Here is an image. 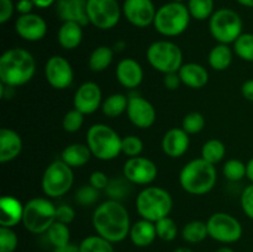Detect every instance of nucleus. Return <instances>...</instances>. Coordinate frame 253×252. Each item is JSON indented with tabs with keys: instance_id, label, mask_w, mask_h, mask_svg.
<instances>
[{
	"instance_id": "nucleus-31",
	"label": "nucleus",
	"mask_w": 253,
	"mask_h": 252,
	"mask_svg": "<svg viewBox=\"0 0 253 252\" xmlns=\"http://www.w3.org/2000/svg\"><path fill=\"white\" fill-rule=\"evenodd\" d=\"M209 236L207 222L202 220H192L182 229V237L188 244H200Z\"/></svg>"
},
{
	"instance_id": "nucleus-29",
	"label": "nucleus",
	"mask_w": 253,
	"mask_h": 252,
	"mask_svg": "<svg viewBox=\"0 0 253 252\" xmlns=\"http://www.w3.org/2000/svg\"><path fill=\"white\" fill-rule=\"evenodd\" d=\"M128 105V95L114 93L105 98L101 104V113L109 119H116L126 113Z\"/></svg>"
},
{
	"instance_id": "nucleus-6",
	"label": "nucleus",
	"mask_w": 253,
	"mask_h": 252,
	"mask_svg": "<svg viewBox=\"0 0 253 252\" xmlns=\"http://www.w3.org/2000/svg\"><path fill=\"white\" fill-rule=\"evenodd\" d=\"M119 133L105 124H94L86 132V145L91 155L100 161L115 160L121 153Z\"/></svg>"
},
{
	"instance_id": "nucleus-57",
	"label": "nucleus",
	"mask_w": 253,
	"mask_h": 252,
	"mask_svg": "<svg viewBox=\"0 0 253 252\" xmlns=\"http://www.w3.org/2000/svg\"><path fill=\"white\" fill-rule=\"evenodd\" d=\"M173 252H193V251L189 249V247L182 246V247H178V249H175Z\"/></svg>"
},
{
	"instance_id": "nucleus-10",
	"label": "nucleus",
	"mask_w": 253,
	"mask_h": 252,
	"mask_svg": "<svg viewBox=\"0 0 253 252\" xmlns=\"http://www.w3.org/2000/svg\"><path fill=\"white\" fill-rule=\"evenodd\" d=\"M74 183L73 168L62 160L49 163L42 175V192L47 198L56 199L66 195Z\"/></svg>"
},
{
	"instance_id": "nucleus-42",
	"label": "nucleus",
	"mask_w": 253,
	"mask_h": 252,
	"mask_svg": "<svg viewBox=\"0 0 253 252\" xmlns=\"http://www.w3.org/2000/svg\"><path fill=\"white\" fill-rule=\"evenodd\" d=\"M19 237L11 227L0 226V252H15Z\"/></svg>"
},
{
	"instance_id": "nucleus-14",
	"label": "nucleus",
	"mask_w": 253,
	"mask_h": 252,
	"mask_svg": "<svg viewBox=\"0 0 253 252\" xmlns=\"http://www.w3.org/2000/svg\"><path fill=\"white\" fill-rule=\"evenodd\" d=\"M124 178L131 184L148 185L157 178L158 168L156 163L150 158L137 156L127 158L123 168Z\"/></svg>"
},
{
	"instance_id": "nucleus-35",
	"label": "nucleus",
	"mask_w": 253,
	"mask_h": 252,
	"mask_svg": "<svg viewBox=\"0 0 253 252\" xmlns=\"http://www.w3.org/2000/svg\"><path fill=\"white\" fill-rule=\"evenodd\" d=\"M81 252H115L113 244L100 235H90L82 240L79 244Z\"/></svg>"
},
{
	"instance_id": "nucleus-23",
	"label": "nucleus",
	"mask_w": 253,
	"mask_h": 252,
	"mask_svg": "<svg viewBox=\"0 0 253 252\" xmlns=\"http://www.w3.org/2000/svg\"><path fill=\"white\" fill-rule=\"evenodd\" d=\"M22 151V138L16 131L2 127L0 130V162L14 161Z\"/></svg>"
},
{
	"instance_id": "nucleus-48",
	"label": "nucleus",
	"mask_w": 253,
	"mask_h": 252,
	"mask_svg": "<svg viewBox=\"0 0 253 252\" xmlns=\"http://www.w3.org/2000/svg\"><path fill=\"white\" fill-rule=\"evenodd\" d=\"M15 11L16 10L12 0H0V24H6Z\"/></svg>"
},
{
	"instance_id": "nucleus-36",
	"label": "nucleus",
	"mask_w": 253,
	"mask_h": 252,
	"mask_svg": "<svg viewBox=\"0 0 253 252\" xmlns=\"http://www.w3.org/2000/svg\"><path fill=\"white\" fill-rule=\"evenodd\" d=\"M234 53L240 59L246 62H253V34L244 32L236 41L234 42Z\"/></svg>"
},
{
	"instance_id": "nucleus-24",
	"label": "nucleus",
	"mask_w": 253,
	"mask_h": 252,
	"mask_svg": "<svg viewBox=\"0 0 253 252\" xmlns=\"http://www.w3.org/2000/svg\"><path fill=\"white\" fill-rule=\"evenodd\" d=\"M182 84L190 89H202L209 82V72L204 66L199 63H183L178 71Z\"/></svg>"
},
{
	"instance_id": "nucleus-53",
	"label": "nucleus",
	"mask_w": 253,
	"mask_h": 252,
	"mask_svg": "<svg viewBox=\"0 0 253 252\" xmlns=\"http://www.w3.org/2000/svg\"><path fill=\"white\" fill-rule=\"evenodd\" d=\"M35 4V6L39 7V9H47L51 5L56 4L57 0H32Z\"/></svg>"
},
{
	"instance_id": "nucleus-45",
	"label": "nucleus",
	"mask_w": 253,
	"mask_h": 252,
	"mask_svg": "<svg viewBox=\"0 0 253 252\" xmlns=\"http://www.w3.org/2000/svg\"><path fill=\"white\" fill-rule=\"evenodd\" d=\"M240 202H241V208L244 210L245 215L253 220V183L247 185L242 190Z\"/></svg>"
},
{
	"instance_id": "nucleus-51",
	"label": "nucleus",
	"mask_w": 253,
	"mask_h": 252,
	"mask_svg": "<svg viewBox=\"0 0 253 252\" xmlns=\"http://www.w3.org/2000/svg\"><path fill=\"white\" fill-rule=\"evenodd\" d=\"M241 94L246 100L253 103V79H247L241 85Z\"/></svg>"
},
{
	"instance_id": "nucleus-43",
	"label": "nucleus",
	"mask_w": 253,
	"mask_h": 252,
	"mask_svg": "<svg viewBox=\"0 0 253 252\" xmlns=\"http://www.w3.org/2000/svg\"><path fill=\"white\" fill-rule=\"evenodd\" d=\"M99 192L100 190L95 189L93 185H83V187H81L76 192L74 199H76V203L81 204L82 207H89V205H93L98 202Z\"/></svg>"
},
{
	"instance_id": "nucleus-20",
	"label": "nucleus",
	"mask_w": 253,
	"mask_h": 252,
	"mask_svg": "<svg viewBox=\"0 0 253 252\" xmlns=\"http://www.w3.org/2000/svg\"><path fill=\"white\" fill-rule=\"evenodd\" d=\"M88 0H57L56 11L62 21H74L85 26L89 24L86 14Z\"/></svg>"
},
{
	"instance_id": "nucleus-19",
	"label": "nucleus",
	"mask_w": 253,
	"mask_h": 252,
	"mask_svg": "<svg viewBox=\"0 0 253 252\" xmlns=\"http://www.w3.org/2000/svg\"><path fill=\"white\" fill-rule=\"evenodd\" d=\"M115 76L124 88L135 89L143 81L142 66L133 58H124L116 66Z\"/></svg>"
},
{
	"instance_id": "nucleus-49",
	"label": "nucleus",
	"mask_w": 253,
	"mask_h": 252,
	"mask_svg": "<svg viewBox=\"0 0 253 252\" xmlns=\"http://www.w3.org/2000/svg\"><path fill=\"white\" fill-rule=\"evenodd\" d=\"M163 84H165V86L168 90H177L180 86V84H182V81H180V77L178 74V72L165 74V77H163Z\"/></svg>"
},
{
	"instance_id": "nucleus-5",
	"label": "nucleus",
	"mask_w": 253,
	"mask_h": 252,
	"mask_svg": "<svg viewBox=\"0 0 253 252\" xmlns=\"http://www.w3.org/2000/svg\"><path fill=\"white\" fill-rule=\"evenodd\" d=\"M188 6L183 2L170 1L158 7L153 27L160 35L166 37H177L187 31L190 24Z\"/></svg>"
},
{
	"instance_id": "nucleus-12",
	"label": "nucleus",
	"mask_w": 253,
	"mask_h": 252,
	"mask_svg": "<svg viewBox=\"0 0 253 252\" xmlns=\"http://www.w3.org/2000/svg\"><path fill=\"white\" fill-rule=\"evenodd\" d=\"M89 24L99 30H111L119 24L123 6L118 0H88L86 4Z\"/></svg>"
},
{
	"instance_id": "nucleus-16",
	"label": "nucleus",
	"mask_w": 253,
	"mask_h": 252,
	"mask_svg": "<svg viewBox=\"0 0 253 252\" xmlns=\"http://www.w3.org/2000/svg\"><path fill=\"white\" fill-rule=\"evenodd\" d=\"M156 9L152 0H125L123 4V15L132 26L147 27L153 25Z\"/></svg>"
},
{
	"instance_id": "nucleus-41",
	"label": "nucleus",
	"mask_w": 253,
	"mask_h": 252,
	"mask_svg": "<svg viewBox=\"0 0 253 252\" xmlns=\"http://www.w3.org/2000/svg\"><path fill=\"white\" fill-rule=\"evenodd\" d=\"M84 124V114H82L81 111H78L77 109H72L68 113H66V115L63 116V120H62V127L66 132L68 133H74L77 131H79L82 128Z\"/></svg>"
},
{
	"instance_id": "nucleus-55",
	"label": "nucleus",
	"mask_w": 253,
	"mask_h": 252,
	"mask_svg": "<svg viewBox=\"0 0 253 252\" xmlns=\"http://www.w3.org/2000/svg\"><path fill=\"white\" fill-rule=\"evenodd\" d=\"M236 1L239 2L240 5H242V6L251 7V9H253V0H236Z\"/></svg>"
},
{
	"instance_id": "nucleus-11",
	"label": "nucleus",
	"mask_w": 253,
	"mask_h": 252,
	"mask_svg": "<svg viewBox=\"0 0 253 252\" xmlns=\"http://www.w3.org/2000/svg\"><path fill=\"white\" fill-rule=\"evenodd\" d=\"M207 226L209 237L221 244H235L244 235L241 222L229 212H214L208 219Z\"/></svg>"
},
{
	"instance_id": "nucleus-26",
	"label": "nucleus",
	"mask_w": 253,
	"mask_h": 252,
	"mask_svg": "<svg viewBox=\"0 0 253 252\" xmlns=\"http://www.w3.org/2000/svg\"><path fill=\"white\" fill-rule=\"evenodd\" d=\"M57 40L62 48L67 51L78 48L83 41V26L78 22L64 21L59 27Z\"/></svg>"
},
{
	"instance_id": "nucleus-52",
	"label": "nucleus",
	"mask_w": 253,
	"mask_h": 252,
	"mask_svg": "<svg viewBox=\"0 0 253 252\" xmlns=\"http://www.w3.org/2000/svg\"><path fill=\"white\" fill-rule=\"evenodd\" d=\"M53 252H81V250H79L78 245L68 244L66 246L57 247V249H54Z\"/></svg>"
},
{
	"instance_id": "nucleus-38",
	"label": "nucleus",
	"mask_w": 253,
	"mask_h": 252,
	"mask_svg": "<svg viewBox=\"0 0 253 252\" xmlns=\"http://www.w3.org/2000/svg\"><path fill=\"white\" fill-rule=\"evenodd\" d=\"M155 225L156 231H157V237L162 240V241L170 242L175 240V237L178 236V225L172 217H163V219L156 221Z\"/></svg>"
},
{
	"instance_id": "nucleus-25",
	"label": "nucleus",
	"mask_w": 253,
	"mask_h": 252,
	"mask_svg": "<svg viewBox=\"0 0 253 252\" xmlns=\"http://www.w3.org/2000/svg\"><path fill=\"white\" fill-rule=\"evenodd\" d=\"M131 242L136 247H147L153 244L157 239V231H156L155 222L150 220L141 219L131 225L130 234H128Z\"/></svg>"
},
{
	"instance_id": "nucleus-32",
	"label": "nucleus",
	"mask_w": 253,
	"mask_h": 252,
	"mask_svg": "<svg viewBox=\"0 0 253 252\" xmlns=\"http://www.w3.org/2000/svg\"><path fill=\"white\" fill-rule=\"evenodd\" d=\"M46 235L49 244L54 249L71 244V230H69L68 225L63 224V222L54 221L51 227L47 230Z\"/></svg>"
},
{
	"instance_id": "nucleus-34",
	"label": "nucleus",
	"mask_w": 253,
	"mask_h": 252,
	"mask_svg": "<svg viewBox=\"0 0 253 252\" xmlns=\"http://www.w3.org/2000/svg\"><path fill=\"white\" fill-rule=\"evenodd\" d=\"M188 10L192 19L204 21L214 14V0H188Z\"/></svg>"
},
{
	"instance_id": "nucleus-18",
	"label": "nucleus",
	"mask_w": 253,
	"mask_h": 252,
	"mask_svg": "<svg viewBox=\"0 0 253 252\" xmlns=\"http://www.w3.org/2000/svg\"><path fill=\"white\" fill-rule=\"evenodd\" d=\"M17 36L27 42L41 41L47 34V22L40 15L31 12L26 15H19L14 25Z\"/></svg>"
},
{
	"instance_id": "nucleus-17",
	"label": "nucleus",
	"mask_w": 253,
	"mask_h": 252,
	"mask_svg": "<svg viewBox=\"0 0 253 252\" xmlns=\"http://www.w3.org/2000/svg\"><path fill=\"white\" fill-rule=\"evenodd\" d=\"M103 104V93L95 82H84L76 90L73 106L84 115L94 114Z\"/></svg>"
},
{
	"instance_id": "nucleus-22",
	"label": "nucleus",
	"mask_w": 253,
	"mask_h": 252,
	"mask_svg": "<svg viewBox=\"0 0 253 252\" xmlns=\"http://www.w3.org/2000/svg\"><path fill=\"white\" fill-rule=\"evenodd\" d=\"M24 204L11 195H2L0 199V226L15 227L22 222Z\"/></svg>"
},
{
	"instance_id": "nucleus-3",
	"label": "nucleus",
	"mask_w": 253,
	"mask_h": 252,
	"mask_svg": "<svg viewBox=\"0 0 253 252\" xmlns=\"http://www.w3.org/2000/svg\"><path fill=\"white\" fill-rule=\"evenodd\" d=\"M217 180L215 165L204 158L189 161L179 173V184L184 192L192 195H204L211 192Z\"/></svg>"
},
{
	"instance_id": "nucleus-54",
	"label": "nucleus",
	"mask_w": 253,
	"mask_h": 252,
	"mask_svg": "<svg viewBox=\"0 0 253 252\" xmlns=\"http://www.w3.org/2000/svg\"><path fill=\"white\" fill-rule=\"evenodd\" d=\"M246 166H247V175H246V178L250 180V182L253 183V157L249 161V162L246 163Z\"/></svg>"
},
{
	"instance_id": "nucleus-27",
	"label": "nucleus",
	"mask_w": 253,
	"mask_h": 252,
	"mask_svg": "<svg viewBox=\"0 0 253 252\" xmlns=\"http://www.w3.org/2000/svg\"><path fill=\"white\" fill-rule=\"evenodd\" d=\"M91 156L93 155L86 143L85 145L84 143H71L63 148L61 153V160L69 167L81 168L90 161Z\"/></svg>"
},
{
	"instance_id": "nucleus-8",
	"label": "nucleus",
	"mask_w": 253,
	"mask_h": 252,
	"mask_svg": "<svg viewBox=\"0 0 253 252\" xmlns=\"http://www.w3.org/2000/svg\"><path fill=\"white\" fill-rule=\"evenodd\" d=\"M146 58L155 71L162 74L178 72L183 66V52L177 43L168 40L155 41L147 47Z\"/></svg>"
},
{
	"instance_id": "nucleus-4",
	"label": "nucleus",
	"mask_w": 253,
	"mask_h": 252,
	"mask_svg": "<svg viewBox=\"0 0 253 252\" xmlns=\"http://www.w3.org/2000/svg\"><path fill=\"white\" fill-rule=\"evenodd\" d=\"M135 205L141 219L156 222L169 216L173 208V198L165 188L148 185L138 193Z\"/></svg>"
},
{
	"instance_id": "nucleus-44",
	"label": "nucleus",
	"mask_w": 253,
	"mask_h": 252,
	"mask_svg": "<svg viewBox=\"0 0 253 252\" xmlns=\"http://www.w3.org/2000/svg\"><path fill=\"white\" fill-rule=\"evenodd\" d=\"M128 185H130V182L127 179H114L110 180L108 188H106V193L110 195V199L119 200L123 199V198L126 197L128 192Z\"/></svg>"
},
{
	"instance_id": "nucleus-15",
	"label": "nucleus",
	"mask_w": 253,
	"mask_h": 252,
	"mask_svg": "<svg viewBox=\"0 0 253 252\" xmlns=\"http://www.w3.org/2000/svg\"><path fill=\"white\" fill-rule=\"evenodd\" d=\"M128 120L137 128L145 130L153 126L157 119L155 106L151 101L145 99L138 94H130L128 95V105L126 110Z\"/></svg>"
},
{
	"instance_id": "nucleus-30",
	"label": "nucleus",
	"mask_w": 253,
	"mask_h": 252,
	"mask_svg": "<svg viewBox=\"0 0 253 252\" xmlns=\"http://www.w3.org/2000/svg\"><path fill=\"white\" fill-rule=\"evenodd\" d=\"M114 49L108 46H99L89 56V68L93 72H103L113 63Z\"/></svg>"
},
{
	"instance_id": "nucleus-46",
	"label": "nucleus",
	"mask_w": 253,
	"mask_h": 252,
	"mask_svg": "<svg viewBox=\"0 0 253 252\" xmlns=\"http://www.w3.org/2000/svg\"><path fill=\"white\" fill-rule=\"evenodd\" d=\"M76 217V211L72 207L67 204H62L56 208V221L63 222V224L69 225Z\"/></svg>"
},
{
	"instance_id": "nucleus-21",
	"label": "nucleus",
	"mask_w": 253,
	"mask_h": 252,
	"mask_svg": "<svg viewBox=\"0 0 253 252\" xmlns=\"http://www.w3.org/2000/svg\"><path fill=\"white\" fill-rule=\"evenodd\" d=\"M190 145L189 135L183 128H170L162 138V150L170 158H179L187 153Z\"/></svg>"
},
{
	"instance_id": "nucleus-2",
	"label": "nucleus",
	"mask_w": 253,
	"mask_h": 252,
	"mask_svg": "<svg viewBox=\"0 0 253 252\" xmlns=\"http://www.w3.org/2000/svg\"><path fill=\"white\" fill-rule=\"evenodd\" d=\"M36 73V61L31 52L20 47L6 49L0 57V82L16 88L25 85Z\"/></svg>"
},
{
	"instance_id": "nucleus-13",
	"label": "nucleus",
	"mask_w": 253,
	"mask_h": 252,
	"mask_svg": "<svg viewBox=\"0 0 253 252\" xmlns=\"http://www.w3.org/2000/svg\"><path fill=\"white\" fill-rule=\"evenodd\" d=\"M44 78L52 88L64 90L74 81L73 67L67 58L54 54L44 64Z\"/></svg>"
},
{
	"instance_id": "nucleus-50",
	"label": "nucleus",
	"mask_w": 253,
	"mask_h": 252,
	"mask_svg": "<svg viewBox=\"0 0 253 252\" xmlns=\"http://www.w3.org/2000/svg\"><path fill=\"white\" fill-rule=\"evenodd\" d=\"M34 7L36 6H35L32 0H17L16 4H15V10H16V12H19V15L31 14Z\"/></svg>"
},
{
	"instance_id": "nucleus-1",
	"label": "nucleus",
	"mask_w": 253,
	"mask_h": 252,
	"mask_svg": "<svg viewBox=\"0 0 253 252\" xmlns=\"http://www.w3.org/2000/svg\"><path fill=\"white\" fill-rule=\"evenodd\" d=\"M94 230L111 244L121 242L128 236L131 219L127 209L119 200L109 199L95 208L91 216Z\"/></svg>"
},
{
	"instance_id": "nucleus-7",
	"label": "nucleus",
	"mask_w": 253,
	"mask_h": 252,
	"mask_svg": "<svg viewBox=\"0 0 253 252\" xmlns=\"http://www.w3.org/2000/svg\"><path fill=\"white\" fill-rule=\"evenodd\" d=\"M56 208L48 198H32L24 204L22 225L31 234H46L56 221Z\"/></svg>"
},
{
	"instance_id": "nucleus-58",
	"label": "nucleus",
	"mask_w": 253,
	"mask_h": 252,
	"mask_svg": "<svg viewBox=\"0 0 253 252\" xmlns=\"http://www.w3.org/2000/svg\"><path fill=\"white\" fill-rule=\"evenodd\" d=\"M172 1H178V2H183L184 0H172Z\"/></svg>"
},
{
	"instance_id": "nucleus-33",
	"label": "nucleus",
	"mask_w": 253,
	"mask_h": 252,
	"mask_svg": "<svg viewBox=\"0 0 253 252\" xmlns=\"http://www.w3.org/2000/svg\"><path fill=\"white\" fill-rule=\"evenodd\" d=\"M225 155H226V147H225L224 142L217 138L208 140L202 147V158L212 165L221 162Z\"/></svg>"
},
{
	"instance_id": "nucleus-39",
	"label": "nucleus",
	"mask_w": 253,
	"mask_h": 252,
	"mask_svg": "<svg viewBox=\"0 0 253 252\" xmlns=\"http://www.w3.org/2000/svg\"><path fill=\"white\" fill-rule=\"evenodd\" d=\"M205 127V118L198 111H192L187 114L182 121V128L188 135H195L203 131Z\"/></svg>"
},
{
	"instance_id": "nucleus-56",
	"label": "nucleus",
	"mask_w": 253,
	"mask_h": 252,
	"mask_svg": "<svg viewBox=\"0 0 253 252\" xmlns=\"http://www.w3.org/2000/svg\"><path fill=\"white\" fill-rule=\"evenodd\" d=\"M215 252H235V251L231 249V247L224 246V247H220V249H217Z\"/></svg>"
},
{
	"instance_id": "nucleus-37",
	"label": "nucleus",
	"mask_w": 253,
	"mask_h": 252,
	"mask_svg": "<svg viewBox=\"0 0 253 252\" xmlns=\"http://www.w3.org/2000/svg\"><path fill=\"white\" fill-rule=\"evenodd\" d=\"M222 174L230 182H240L247 175V166L242 161L231 158L222 167Z\"/></svg>"
},
{
	"instance_id": "nucleus-40",
	"label": "nucleus",
	"mask_w": 253,
	"mask_h": 252,
	"mask_svg": "<svg viewBox=\"0 0 253 252\" xmlns=\"http://www.w3.org/2000/svg\"><path fill=\"white\" fill-rule=\"evenodd\" d=\"M143 142L138 136L127 135L121 138V153L127 156L128 158L137 157L142 153Z\"/></svg>"
},
{
	"instance_id": "nucleus-9",
	"label": "nucleus",
	"mask_w": 253,
	"mask_h": 252,
	"mask_svg": "<svg viewBox=\"0 0 253 252\" xmlns=\"http://www.w3.org/2000/svg\"><path fill=\"white\" fill-rule=\"evenodd\" d=\"M244 22L235 10L221 7L209 19V30L217 43H234L244 32Z\"/></svg>"
},
{
	"instance_id": "nucleus-47",
	"label": "nucleus",
	"mask_w": 253,
	"mask_h": 252,
	"mask_svg": "<svg viewBox=\"0 0 253 252\" xmlns=\"http://www.w3.org/2000/svg\"><path fill=\"white\" fill-rule=\"evenodd\" d=\"M109 183H110V179H109L108 174L101 172V170H95L89 177V184L93 185L98 190H105L108 188Z\"/></svg>"
},
{
	"instance_id": "nucleus-28",
	"label": "nucleus",
	"mask_w": 253,
	"mask_h": 252,
	"mask_svg": "<svg viewBox=\"0 0 253 252\" xmlns=\"http://www.w3.org/2000/svg\"><path fill=\"white\" fill-rule=\"evenodd\" d=\"M232 58H234V49L229 44L217 43L210 49L208 62L214 71L222 72L231 66Z\"/></svg>"
}]
</instances>
